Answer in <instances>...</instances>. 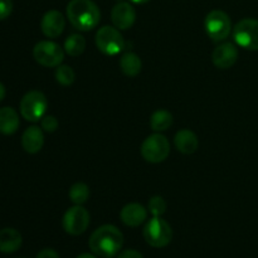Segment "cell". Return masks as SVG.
Wrapping results in <instances>:
<instances>
[{
  "instance_id": "26",
  "label": "cell",
  "mask_w": 258,
  "mask_h": 258,
  "mask_svg": "<svg viewBox=\"0 0 258 258\" xmlns=\"http://www.w3.org/2000/svg\"><path fill=\"white\" fill-rule=\"evenodd\" d=\"M13 12V2L12 0H0V20H4L9 18Z\"/></svg>"
},
{
  "instance_id": "14",
  "label": "cell",
  "mask_w": 258,
  "mask_h": 258,
  "mask_svg": "<svg viewBox=\"0 0 258 258\" xmlns=\"http://www.w3.org/2000/svg\"><path fill=\"white\" fill-rule=\"evenodd\" d=\"M120 218L127 227H139L148 218V211L139 203H128L121 209Z\"/></svg>"
},
{
  "instance_id": "20",
  "label": "cell",
  "mask_w": 258,
  "mask_h": 258,
  "mask_svg": "<svg viewBox=\"0 0 258 258\" xmlns=\"http://www.w3.org/2000/svg\"><path fill=\"white\" fill-rule=\"evenodd\" d=\"M173 125V115L166 110H156L150 117V126L155 133L168 130Z\"/></svg>"
},
{
  "instance_id": "12",
  "label": "cell",
  "mask_w": 258,
  "mask_h": 258,
  "mask_svg": "<svg viewBox=\"0 0 258 258\" xmlns=\"http://www.w3.org/2000/svg\"><path fill=\"white\" fill-rule=\"evenodd\" d=\"M238 59V49L233 43H222L212 53V62L219 70H228Z\"/></svg>"
},
{
  "instance_id": "9",
  "label": "cell",
  "mask_w": 258,
  "mask_h": 258,
  "mask_svg": "<svg viewBox=\"0 0 258 258\" xmlns=\"http://www.w3.org/2000/svg\"><path fill=\"white\" fill-rule=\"evenodd\" d=\"M233 39L239 47L247 50H258V20L242 19L233 28Z\"/></svg>"
},
{
  "instance_id": "5",
  "label": "cell",
  "mask_w": 258,
  "mask_h": 258,
  "mask_svg": "<svg viewBox=\"0 0 258 258\" xmlns=\"http://www.w3.org/2000/svg\"><path fill=\"white\" fill-rule=\"evenodd\" d=\"M48 107L47 97L40 91H29L20 101V113L30 122L42 120Z\"/></svg>"
},
{
  "instance_id": "21",
  "label": "cell",
  "mask_w": 258,
  "mask_h": 258,
  "mask_svg": "<svg viewBox=\"0 0 258 258\" xmlns=\"http://www.w3.org/2000/svg\"><path fill=\"white\" fill-rule=\"evenodd\" d=\"M86 49V39L81 34H71L64 42V52L71 57H78Z\"/></svg>"
},
{
  "instance_id": "8",
  "label": "cell",
  "mask_w": 258,
  "mask_h": 258,
  "mask_svg": "<svg viewBox=\"0 0 258 258\" xmlns=\"http://www.w3.org/2000/svg\"><path fill=\"white\" fill-rule=\"evenodd\" d=\"M33 57L43 67H58L64 58V49L52 40H42L33 48Z\"/></svg>"
},
{
  "instance_id": "3",
  "label": "cell",
  "mask_w": 258,
  "mask_h": 258,
  "mask_svg": "<svg viewBox=\"0 0 258 258\" xmlns=\"http://www.w3.org/2000/svg\"><path fill=\"white\" fill-rule=\"evenodd\" d=\"M143 234L146 243L155 248H163L171 242L173 229L161 217H153L144 227Z\"/></svg>"
},
{
  "instance_id": "23",
  "label": "cell",
  "mask_w": 258,
  "mask_h": 258,
  "mask_svg": "<svg viewBox=\"0 0 258 258\" xmlns=\"http://www.w3.org/2000/svg\"><path fill=\"white\" fill-rule=\"evenodd\" d=\"M55 80L62 86H71L76 80V73L72 67L66 64H59L55 70Z\"/></svg>"
},
{
  "instance_id": "16",
  "label": "cell",
  "mask_w": 258,
  "mask_h": 258,
  "mask_svg": "<svg viewBox=\"0 0 258 258\" xmlns=\"http://www.w3.org/2000/svg\"><path fill=\"white\" fill-rule=\"evenodd\" d=\"M174 144H175V148L178 149L181 154L190 155V154L196 153L197 149H198L199 140L198 136H197L193 131L188 130V128H183V130H179L178 133L175 134Z\"/></svg>"
},
{
  "instance_id": "29",
  "label": "cell",
  "mask_w": 258,
  "mask_h": 258,
  "mask_svg": "<svg viewBox=\"0 0 258 258\" xmlns=\"http://www.w3.org/2000/svg\"><path fill=\"white\" fill-rule=\"evenodd\" d=\"M5 87H4V85H3V83H0V102H2L3 100H4V97H5Z\"/></svg>"
},
{
  "instance_id": "28",
  "label": "cell",
  "mask_w": 258,
  "mask_h": 258,
  "mask_svg": "<svg viewBox=\"0 0 258 258\" xmlns=\"http://www.w3.org/2000/svg\"><path fill=\"white\" fill-rule=\"evenodd\" d=\"M117 258H144L140 252L135 251V249H125L118 254Z\"/></svg>"
},
{
  "instance_id": "15",
  "label": "cell",
  "mask_w": 258,
  "mask_h": 258,
  "mask_svg": "<svg viewBox=\"0 0 258 258\" xmlns=\"http://www.w3.org/2000/svg\"><path fill=\"white\" fill-rule=\"evenodd\" d=\"M44 145V134L38 126H30L22 136V146L27 153L37 154Z\"/></svg>"
},
{
  "instance_id": "2",
  "label": "cell",
  "mask_w": 258,
  "mask_h": 258,
  "mask_svg": "<svg viewBox=\"0 0 258 258\" xmlns=\"http://www.w3.org/2000/svg\"><path fill=\"white\" fill-rule=\"evenodd\" d=\"M67 18L76 29L88 32L97 27L101 12L92 0H71L67 5Z\"/></svg>"
},
{
  "instance_id": "24",
  "label": "cell",
  "mask_w": 258,
  "mask_h": 258,
  "mask_svg": "<svg viewBox=\"0 0 258 258\" xmlns=\"http://www.w3.org/2000/svg\"><path fill=\"white\" fill-rule=\"evenodd\" d=\"M149 212L153 214V217H161L166 212V202L163 197L155 196L149 201L148 206Z\"/></svg>"
},
{
  "instance_id": "13",
  "label": "cell",
  "mask_w": 258,
  "mask_h": 258,
  "mask_svg": "<svg viewBox=\"0 0 258 258\" xmlns=\"http://www.w3.org/2000/svg\"><path fill=\"white\" fill-rule=\"evenodd\" d=\"M66 28V19L58 10H49L45 13L40 22V29L48 38H57Z\"/></svg>"
},
{
  "instance_id": "1",
  "label": "cell",
  "mask_w": 258,
  "mask_h": 258,
  "mask_svg": "<svg viewBox=\"0 0 258 258\" xmlns=\"http://www.w3.org/2000/svg\"><path fill=\"white\" fill-rule=\"evenodd\" d=\"M123 236L117 227L103 224L98 227L90 237L88 246L95 254L105 258L116 256L122 248Z\"/></svg>"
},
{
  "instance_id": "7",
  "label": "cell",
  "mask_w": 258,
  "mask_h": 258,
  "mask_svg": "<svg viewBox=\"0 0 258 258\" xmlns=\"http://www.w3.org/2000/svg\"><path fill=\"white\" fill-rule=\"evenodd\" d=\"M204 27H206V32L209 38H212L214 42H221L231 34V18L223 10H212L206 17Z\"/></svg>"
},
{
  "instance_id": "19",
  "label": "cell",
  "mask_w": 258,
  "mask_h": 258,
  "mask_svg": "<svg viewBox=\"0 0 258 258\" xmlns=\"http://www.w3.org/2000/svg\"><path fill=\"white\" fill-rule=\"evenodd\" d=\"M120 68L127 77H136L141 72L143 62L140 57L133 52H127L120 58Z\"/></svg>"
},
{
  "instance_id": "18",
  "label": "cell",
  "mask_w": 258,
  "mask_h": 258,
  "mask_svg": "<svg viewBox=\"0 0 258 258\" xmlns=\"http://www.w3.org/2000/svg\"><path fill=\"white\" fill-rule=\"evenodd\" d=\"M19 115L12 107L0 108V133L13 135L19 128Z\"/></svg>"
},
{
  "instance_id": "30",
  "label": "cell",
  "mask_w": 258,
  "mask_h": 258,
  "mask_svg": "<svg viewBox=\"0 0 258 258\" xmlns=\"http://www.w3.org/2000/svg\"><path fill=\"white\" fill-rule=\"evenodd\" d=\"M77 258H97V257L93 256V254H90V253H82V254H80Z\"/></svg>"
},
{
  "instance_id": "11",
  "label": "cell",
  "mask_w": 258,
  "mask_h": 258,
  "mask_svg": "<svg viewBox=\"0 0 258 258\" xmlns=\"http://www.w3.org/2000/svg\"><path fill=\"white\" fill-rule=\"evenodd\" d=\"M111 20L113 23V27L117 28L118 30L128 29L133 27L136 20L135 9L128 3H117L111 10Z\"/></svg>"
},
{
  "instance_id": "6",
  "label": "cell",
  "mask_w": 258,
  "mask_h": 258,
  "mask_svg": "<svg viewBox=\"0 0 258 258\" xmlns=\"http://www.w3.org/2000/svg\"><path fill=\"white\" fill-rule=\"evenodd\" d=\"M95 42L98 50L106 55L118 54L125 47V40L120 30L110 25H105L97 30Z\"/></svg>"
},
{
  "instance_id": "31",
  "label": "cell",
  "mask_w": 258,
  "mask_h": 258,
  "mask_svg": "<svg viewBox=\"0 0 258 258\" xmlns=\"http://www.w3.org/2000/svg\"><path fill=\"white\" fill-rule=\"evenodd\" d=\"M133 3H135V4H145V3L150 2V0H131Z\"/></svg>"
},
{
  "instance_id": "4",
  "label": "cell",
  "mask_w": 258,
  "mask_h": 258,
  "mask_svg": "<svg viewBox=\"0 0 258 258\" xmlns=\"http://www.w3.org/2000/svg\"><path fill=\"white\" fill-rule=\"evenodd\" d=\"M141 155L148 163L159 164L166 160L170 154V144L160 133L148 136L141 145Z\"/></svg>"
},
{
  "instance_id": "25",
  "label": "cell",
  "mask_w": 258,
  "mask_h": 258,
  "mask_svg": "<svg viewBox=\"0 0 258 258\" xmlns=\"http://www.w3.org/2000/svg\"><path fill=\"white\" fill-rule=\"evenodd\" d=\"M40 125H42V130L47 133H54L58 128V120L53 115H44L40 121Z\"/></svg>"
},
{
  "instance_id": "17",
  "label": "cell",
  "mask_w": 258,
  "mask_h": 258,
  "mask_svg": "<svg viewBox=\"0 0 258 258\" xmlns=\"http://www.w3.org/2000/svg\"><path fill=\"white\" fill-rule=\"evenodd\" d=\"M22 234L14 228H4L0 231V252L13 253L22 247Z\"/></svg>"
},
{
  "instance_id": "22",
  "label": "cell",
  "mask_w": 258,
  "mask_h": 258,
  "mask_svg": "<svg viewBox=\"0 0 258 258\" xmlns=\"http://www.w3.org/2000/svg\"><path fill=\"white\" fill-rule=\"evenodd\" d=\"M70 199L73 204L76 206H82L90 198V188L87 184L82 183V181H77L73 184L70 189Z\"/></svg>"
},
{
  "instance_id": "10",
  "label": "cell",
  "mask_w": 258,
  "mask_h": 258,
  "mask_svg": "<svg viewBox=\"0 0 258 258\" xmlns=\"http://www.w3.org/2000/svg\"><path fill=\"white\" fill-rule=\"evenodd\" d=\"M90 213L82 206H76L68 209L62 219L63 229L71 236H80L85 233L90 226Z\"/></svg>"
},
{
  "instance_id": "27",
  "label": "cell",
  "mask_w": 258,
  "mask_h": 258,
  "mask_svg": "<svg viewBox=\"0 0 258 258\" xmlns=\"http://www.w3.org/2000/svg\"><path fill=\"white\" fill-rule=\"evenodd\" d=\"M35 258H59V254H58L54 249L45 248L42 249Z\"/></svg>"
}]
</instances>
